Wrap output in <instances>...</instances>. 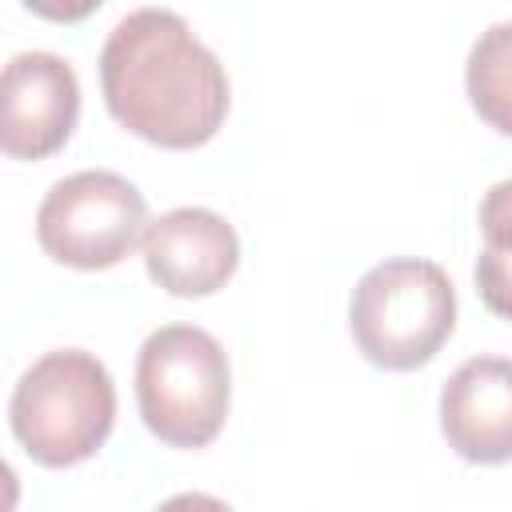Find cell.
Listing matches in <instances>:
<instances>
[{"instance_id": "ba28073f", "label": "cell", "mask_w": 512, "mask_h": 512, "mask_svg": "<svg viewBox=\"0 0 512 512\" xmlns=\"http://www.w3.org/2000/svg\"><path fill=\"white\" fill-rule=\"evenodd\" d=\"M440 428L468 464L512 460V360L472 356L440 388Z\"/></svg>"}, {"instance_id": "52a82bcc", "label": "cell", "mask_w": 512, "mask_h": 512, "mask_svg": "<svg viewBox=\"0 0 512 512\" xmlns=\"http://www.w3.org/2000/svg\"><path fill=\"white\" fill-rule=\"evenodd\" d=\"M140 252L152 284H160L164 292L212 296L232 280L240 264V236L220 212L184 204L148 224Z\"/></svg>"}, {"instance_id": "9c48e42d", "label": "cell", "mask_w": 512, "mask_h": 512, "mask_svg": "<svg viewBox=\"0 0 512 512\" xmlns=\"http://www.w3.org/2000/svg\"><path fill=\"white\" fill-rule=\"evenodd\" d=\"M464 88L472 108L504 136H512V20L488 24L464 64Z\"/></svg>"}, {"instance_id": "8992f818", "label": "cell", "mask_w": 512, "mask_h": 512, "mask_svg": "<svg viewBox=\"0 0 512 512\" xmlns=\"http://www.w3.org/2000/svg\"><path fill=\"white\" fill-rule=\"evenodd\" d=\"M80 80L56 52H16L0 72V148L16 160L52 156L76 128Z\"/></svg>"}, {"instance_id": "7c38bea8", "label": "cell", "mask_w": 512, "mask_h": 512, "mask_svg": "<svg viewBox=\"0 0 512 512\" xmlns=\"http://www.w3.org/2000/svg\"><path fill=\"white\" fill-rule=\"evenodd\" d=\"M156 512H232L224 500H216V496H208V492H176V496H168Z\"/></svg>"}, {"instance_id": "6da1fadb", "label": "cell", "mask_w": 512, "mask_h": 512, "mask_svg": "<svg viewBox=\"0 0 512 512\" xmlns=\"http://www.w3.org/2000/svg\"><path fill=\"white\" fill-rule=\"evenodd\" d=\"M108 112L148 144L200 148L228 116V72L172 8H132L100 48Z\"/></svg>"}, {"instance_id": "3957f363", "label": "cell", "mask_w": 512, "mask_h": 512, "mask_svg": "<svg viewBox=\"0 0 512 512\" xmlns=\"http://www.w3.org/2000/svg\"><path fill=\"white\" fill-rule=\"evenodd\" d=\"M348 328L368 364L412 372L456 328V288L436 260L388 256L372 264L348 300Z\"/></svg>"}, {"instance_id": "277c9868", "label": "cell", "mask_w": 512, "mask_h": 512, "mask_svg": "<svg viewBox=\"0 0 512 512\" xmlns=\"http://www.w3.org/2000/svg\"><path fill=\"white\" fill-rule=\"evenodd\" d=\"M232 404V368L220 340L196 324H164L136 352V408L172 448H204Z\"/></svg>"}, {"instance_id": "7a4b0ae2", "label": "cell", "mask_w": 512, "mask_h": 512, "mask_svg": "<svg viewBox=\"0 0 512 512\" xmlns=\"http://www.w3.org/2000/svg\"><path fill=\"white\" fill-rule=\"evenodd\" d=\"M116 384L84 348H56L32 360L8 400V424L20 448L44 468L88 460L112 432Z\"/></svg>"}, {"instance_id": "30bf717a", "label": "cell", "mask_w": 512, "mask_h": 512, "mask_svg": "<svg viewBox=\"0 0 512 512\" xmlns=\"http://www.w3.org/2000/svg\"><path fill=\"white\" fill-rule=\"evenodd\" d=\"M472 276H476L480 300H484L496 316L512 320V248H484V252L476 256Z\"/></svg>"}, {"instance_id": "5b68a950", "label": "cell", "mask_w": 512, "mask_h": 512, "mask_svg": "<svg viewBox=\"0 0 512 512\" xmlns=\"http://www.w3.org/2000/svg\"><path fill=\"white\" fill-rule=\"evenodd\" d=\"M144 192L108 168H80L56 180L36 208L40 248L68 268H112L148 232Z\"/></svg>"}, {"instance_id": "8fae6325", "label": "cell", "mask_w": 512, "mask_h": 512, "mask_svg": "<svg viewBox=\"0 0 512 512\" xmlns=\"http://www.w3.org/2000/svg\"><path fill=\"white\" fill-rule=\"evenodd\" d=\"M476 220L484 232V248H512V176L496 180L484 192Z\"/></svg>"}]
</instances>
